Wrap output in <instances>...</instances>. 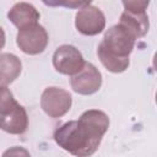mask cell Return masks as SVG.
<instances>
[{
  "mask_svg": "<svg viewBox=\"0 0 157 157\" xmlns=\"http://www.w3.org/2000/svg\"><path fill=\"white\" fill-rule=\"evenodd\" d=\"M109 128L108 115L98 109H90L77 120L63 124L54 131V140L63 150L75 157H90L99 147Z\"/></svg>",
  "mask_w": 157,
  "mask_h": 157,
  "instance_id": "obj_1",
  "label": "cell"
},
{
  "mask_svg": "<svg viewBox=\"0 0 157 157\" xmlns=\"http://www.w3.org/2000/svg\"><path fill=\"white\" fill-rule=\"evenodd\" d=\"M135 40L134 34L123 25L110 27L97 47V55L104 67L114 74L125 71L130 64L129 55L135 47Z\"/></svg>",
  "mask_w": 157,
  "mask_h": 157,
  "instance_id": "obj_2",
  "label": "cell"
},
{
  "mask_svg": "<svg viewBox=\"0 0 157 157\" xmlns=\"http://www.w3.org/2000/svg\"><path fill=\"white\" fill-rule=\"evenodd\" d=\"M28 128L26 109L17 103L6 86H0V129L13 135L23 134Z\"/></svg>",
  "mask_w": 157,
  "mask_h": 157,
  "instance_id": "obj_3",
  "label": "cell"
},
{
  "mask_svg": "<svg viewBox=\"0 0 157 157\" xmlns=\"http://www.w3.org/2000/svg\"><path fill=\"white\" fill-rule=\"evenodd\" d=\"M150 1H123L124 12L120 16L119 23L126 27L136 39L142 38L150 28L146 9Z\"/></svg>",
  "mask_w": 157,
  "mask_h": 157,
  "instance_id": "obj_4",
  "label": "cell"
},
{
  "mask_svg": "<svg viewBox=\"0 0 157 157\" xmlns=\"http://www.w3.org/2000/svg\"><path fill=\"white\" fill-rule=\"evenodd\" d=\"M72 104L71 94L60 87H47L40 97V107L50 118L65 115Z\"/></svg>",
  "mask_w": 157,
  "mask_h": 157,
  "instance_id": "obj_5",
  "label": "cell"
},
{
  "mask_svg": "<svg viewBox=\"0 0 157 157\" xmlns=\"http://www.w3.org/2000/svg\"><path fill=\"white\" fill-rule=\"evenodd\" d=\"M85 60L81 52L74 45L64 44L56 48L53 55V65L55 70L64 75H76L85 66Z\"/></svg>",
  "mask_w": 157,
  "mask_h": 157,
  "instance_id": "obj_6",
  "label": "cell"
},
{
  "mask_svg": "<svg viewBox=\"0 0 157 157\" xmlns=\"http://www.w3.org/2000/svg\"><path fill=\"white\" fill-rule=\"evenodd\" d=\"M16 43L18 48L29 55L43 53L48 45V33L40 25H33L23 29H18Z\"/></svg>",
  "mask_w": 157,
  "mask_h": 157,
  "instance_id": "obj_7",
  "label": "cell"
},
{
  "mask_svg": "<svg viewBox=\"0 0 157 157\" xmlns=\"http://www.w3.org/2000/svg\"><path fill=\"white\" fill-rule=\"evenodd\" d=\"M75 26L77 31L85 36H96L104 29L105 16L101 9L88 2L77 11Z\"/></svg>",
  "mask_w": 157,
  "mask_h": 157,
  "instance_id": "obj_8",
  "label": "cell"
},
{
  "mask_svg": "<svg viewBox=\"0 0 157 157\" xmlns=\"http://www.w3.org/2000/svg\"><path fill=\"white\" fill-rule=\"evenodd\" d=\"M70 85L71 88L78 94H93L102 86V74L93 64L85 63L82 70L71 77Z\"/></svg>",
  "mask_w": 157,
  "mask_h": 157,
  "instance_id": "obj_9",
  "label": "cell"
},
{
  "mask_svg": "<svg viewBox=\"0 0 157 157\" xmlns=\"http://www.w3.org/2000/svg\"><path fill=\"white\" fill-rule=\"evenodd\" d=\"M40 15L37 9L28 2H17L7 12V18L18 28L23 29L26 27L38 23Z\"/></svg>",
  "mask_w": 157,
  "mask_h": 157,
  "instance_id": "obj_10",
  "label": "cell"
},
{
  "mask_svg": "<svg viewBox=\"0 0 157 157\" xmlns=\"http://www.w3.org/2000/svg\"><path fill=\"white\" fill-rule=\"evenodd\" d=\"M22 63L11 53L0 54V86L12 83L21 74Z\"/></svg>",
  "mask_w": 157,
  "mask_h": 157,
  "instance_id": "obj_11",
  "label": "cell"
},
{
  "mask_svg": "<svg viewBox=\"0 0 157 157\" xmlns=\"http://www.w3.org/2000/svg\"><path fill=\"white\" fill-rule=\"evenodd\" d=\"M1 157H31L29 152L25 148V147H21V146H13V147H10L7 148Z\"/></svg>",
  "mask_w": 157,
  "mask_h": 157,
  "instance_id": "obj_12",
  "label": "cell"
},
{
  "mask_svg": "<svg viewBox=\"0 0 157 157\" xmlns=\"http://www.w3.org/2000/svg\"><path fill=\"white\" fill-rule=\"evenodd\" d=\"M5 32H4V29L0 27V50L4 48V45H5Z\"/></svg>",
  "mask_w": 157,
  "mask_h": 157,
  "instance_id": "obj_13",
  "label": "cell"
}]
</instances>
